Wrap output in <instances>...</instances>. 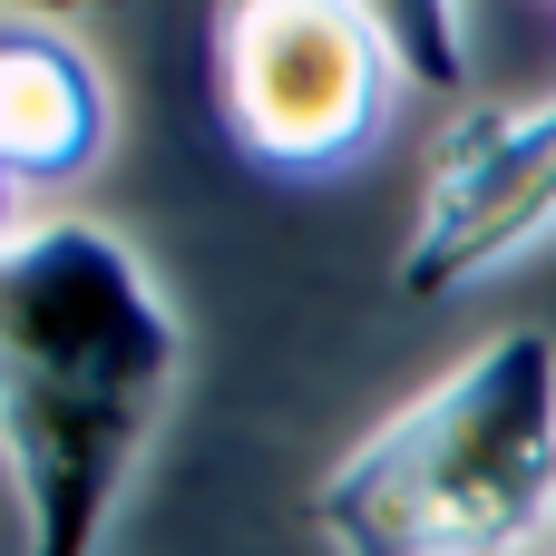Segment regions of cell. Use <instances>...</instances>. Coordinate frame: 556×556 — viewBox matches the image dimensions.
I'll use <instances>...</instances> for the list:
<instances>
[{
	"label": "cell",
	"mask_w": 556,
	"mask_h": 556,
	"mask_svg": "<svg viewBox=\"0 0 556 556\" xmlns=\"http://www.w3.org/2000/svg\"><path fill=\"white\" fill-rule=\"evenodd\" d=\"M176 381L186 323L127 235L39 215L0 244V440L29 556H108Z\"/></svg>",
	"instance_id": "1"
},
{
	"label": "cell",
	"mask_w": 556,
	"mask_h": 556,
	"mask_svg": "<svg viewBox=\"0 0 556 556\" xmlns=\"http://www.w3.org/2000/svg\"><path fill=\"white\" fill-rule=\"evenodd\" d=\"M215 117L283 186L352 176L391 127V49L352 0H215Z\"/></svg>",
	"instance_id": "3"
},
{
	"label": "cell",
	"mask_w": 556,
	"mask_h": 556,
	"mask_svg": "<svg viewBox=\"0 0 556 556\" xmlns=\"http://www.w3.org/2000/svg\"><path fill=\"white\" fill-rule=\"evenodd\" d=\"M313 528L332 556H518L556 528V332L518 323L362 430Z\"/></svg>",
	"instance_id": "2"
},
{
	"label": "cell",
	"mask_w": 556,
	"mask_h": 556,
	"mask_svg": "<svg viewBox=\"0 0 556 556\" xmlns=\"http://www.w3.org/2000/svg\"><path fill=\"white\" fill-rule=\"evenodd\" d=\"M20 10H127V0H20Z\"/></svg>",
	"instance_id": "7"
},
{
	"label": "cell",
	"mask_w": 556,
	"mask_h": 556,
	"mask_svg": "<svg viewBox=\"0 0 556 556\" xmlns=\"http://www.w3.org/2000/svg\"><path fill=\"white\" fill-rule=\"evenodd\" d=\"M547 225H556V98L489 108L430 166L420 235L401 254V293L410 303H450L459 283H479L508 254H528Z\"/></svg>",
	"instance_id": "4"
},
{
	"label": "cell",
	"mask_w": 556,
	"mask_h": 556,
	"mask_svg": "<svg viewBox=\"0 0 556 556\" xmlns=\"http://www.w3.org/2000/svg\"><path fill=\"white\" fill-rule=\"evenodd\" d=\"M352 10L381 29V49H391V68H401L410 88L450 98V88L469 78V29H459V0H352Z\"/></svg>",
	"instance_id": "6"
},
{
	"label": "cell",
	"mask_w": 556,
	"mask_h": 556,
	"mask_svg": "<svg viewBox=\"0 0 556 556\" xmlns=\"http://www.w3.org/2000/svg\"><path fill=\"white\" fill-rule=\"evenodd\" d=\"M108 147V78L59 29H10L0 49V166L20 195L88 176Z\"/></svg>",
	"instance_id": "5"
}]
</instances>
